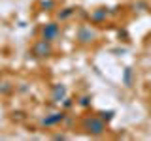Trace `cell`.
Wrapping results in <instances>:
<instances>
[{
  "instance_id": "5b68a950",
  "label": "cell",
  "mask_w": 151,
  "mask_h": 141,
  "mask_svg": "<svg viewBox=\"0 0 151 141\" xmlns=\"http://www.w3.org/2000/svg\"><path fill=\"white\" fill-rule=\"evenodd\" d=\"M64 119H66V113H64V111H55V113L45 115L44 119L40 120V124L44 126V128H53V126L60 124V122H64Z\"/></svg>"
},
{
  "instance_id": "30bf717a",
  "label": "cell",
  "mask_w": 151,
  "mask_h": 141,
  "mask_svg": "<svg viewBox=\"0 0 151 141\" xmlns=\"http://www.w3.org/2000/svg\"><path fill=\"white\" fill-rule=\"evenodd\" d=\"M96 115H98V117H100V119L108 124L110 120H113V117H115V111H111V109H108V111H98Z\"/></svg>"
},
{
  "instance_id": "8992f818",
  "label": "cell",
  "mask_w": 151,
  "mask_h": 141,
  "mask_svg": "<svg viewBox=\"0 0 151 141\" xmlns=\"http://www.w3.org/2000/svg\"><path fill=\"white\" fill-rule=\"evenodd\" d=\"M66 94H68V88H66V85H63V83H55L53 87H51V100L55 103H60L66 98Z\"/></svg>"
},
{
  "instance_id": "277c9868",
  "label": "cell",
  "mask_w": 151,
  "mask_h": 141,
  "mask_svg": "<svg viewBox=\"0 0 151 141\" xmlns=\"http://www.w3.org/2000/svg\"><path fill=\"white\" fill-rule=\"evenodd\" d=\"M60 38V26L59 23L51 21V23H45L44 26H42V40H47L53 43L55 40H59Z\"/></svg>"
},
{
  "instance_id": "6da1fadb",
  "label": "cell",
  "mask_w": 151,
  "mask_h": 141,
  "mask_svg": "<svg viewBox=\"0 0 151 141\" xmlns=\"http://www.w3.org/2000/svg\"><path fill=\"white\" fill-rule=\"evenodd\" d=\"M106 126L108 124L98 115H89L81 120V130L93 137H100L102 134H106Z\"/></svg>"
},
{
  "instance_id": "7a4b0ae2",
  "label": "cell",
  "mask_w": 151,
  "mask_h": 141,
  "mask_svg": "<svg viewBox=\"0 0 151 141\" xmlns=\"http://www.w3.org/2000/svg\"><path fill=\"white\" fill-rule=\"evenodd\" d=\"M96 38H98V32L93 26H87V25H81L78 28V32H76V40L81 45H91Z\"/></svg>"
},
{
  "instance_id": "7c38bea8",
  "label": "cell",
  "mask_w": 151,
  "mask_h": 141,
  "mask_svg": "<svg viewBox=\"0 0 151 141\" xmlns=\"http://www.w3.org/2000/svg\"><path fill=\"white\" fill-rule=\"evenodd\" d=\"M91 96H87V94H85V96H81V98H79V100H78V105L79 107H91Z\"/></svg>"
},
{
  "instance_id": "ba28073f",
  "label": "cell",
  "mask_w": 151,
  "mask_h": 141,
  "mask_svg": "<svg viewBox=\"0 0 151 141\" xmlns=\"http://www.w3.org/2000/svg\"><path fill=\"white\" fill-rule=\"evenodd\" d=\"M132 83H134V70L125 68V72H123V85L125 87H132Z\"/></svg>"
},
{
  "instance_id": "5bb4252c",
  "label": "cell",
  "mask_w": 151,
  "mask_h": 141,
  "mask_svg": "<svg viewBox=\"0 0 151 141\" xmlns=\"http://www.w3.org/2000/svg\"><path fill=\"white\" fill-rule=\"evenodd\" d=\"M60 103H63V105H64V109H70V107H72V105H74V102H72V98H64V100H63V102H60Z\"/></svg>"
},
{
  "instance_id": "9c48e42d",
  "label": "cell",
  "mask_w": 151,
  "mask_h": 141,
  "mask_svg": "<svg viewBox=\"0 0 151 141\" xmlns=\"http://www.w3.org/2000/svg\"><path fill=\"white\" fill-rule=\"evenodd\" d=\"M74 13H76L74 8H64V9H60V11L57 13V19H59V21H66V19H70Z\"/></svg>"
},
{
  "instance_id": "4fadbf2b",
  "label": "cell",
  "mask_w": 151,
  "mask_h": 141,
  "mask_svg": "<svg viewBox=\"0 0 151 141\" xmlns=\"http://www.w3.org/2000/svg\"><path fill=\"white\" fill-rule=\"evenodd\" d=\"M12 90H13V87H12L9 83H6V81L0 83V94H9Z\"/></svg>"
},
{
  "instance_id": "3957f363",
  "label": "cell",
  "mask_w": 151,
  "mask_h": 141,
  "mask_svg": "<svg viewBox=\"0 0 151 141\" xmlns=\"http://www.w3.org/2000/svg\"><path fill=\"white\" fill-rule=\"evenodd\" d=\"M32 55H34L36 58H49V56L53 55V45H51V41L38 40L36 43L32 45Z\"/></svg>"
},
{
  "instance_id": "52a82bcc",
  "label": "cell",
  "mask_w": 151,
  "mask_h": 141,
  "mask_svg": "<svg viewBox=\"0 0 151 141\" xmlns=\"http://www.w3.org/2000/svg\"><path fill=\"white\" fill-rule=\"evenodd\" d=\"M108 15H110V9H106V8H96V9H93V11H91L89 19H91L93 25H102V23L108 19Z\"/></svg>"
},
{
  "instance_id": "9a60e30c",
  "label": "cell",
  "mask_w": 151,
  "mask_h": 141,
  "mask_svg": "<svg viewBox=\"0 0 151 141\" xmlns=\"http://www.w3.org/2000/svg\"><path fill=\"white\" fill-rule=\"evenodd\" d=\"M53 139H57V141H59V139H66V135L64 134H57V135H53Z\"/></svg>"
},
{
  "instance_id": "8fae6325",
  "label": "cell",
  "mask_w": 151,
  "mask_h": 141,
  "mask_svg": "<svg viewBox=\"0 0 151 141\" xmlns=\"http://www.w3.org/2000/svg\"><path fill=\"white\" fill-rule=\"evenodd\" d=\"M57 2L55 0H42L40 2V9H44V11H51V9H55Z\"/></svg>"
}]
</instances>
